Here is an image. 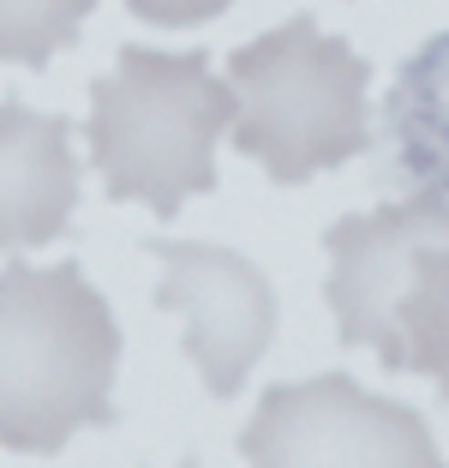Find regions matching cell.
<instances>
[{
  "label": "cell",
  "mask_w": 449,
  "mask_h": 468,
  "mask_svg": "<svg viewBox=\"0 0 449 468\" xmlns=\"http://www.w3.org/2000/svg\"><path fill=\"white\" fill-rule=\"evenodd\" d=\"M240 456L252 468H444L425 414L366 397L348 372L270 385Z\"/></svg>",
  "instance_id": "obj_5"
},
{
  "label": "cell",
  "mask_w": 449,
  "mask_h": 468,
  "mask_svg": "<svg viewBox=\"0 0 449 468\" xmlns=\"http://www.w3.org/2000/svg\"><path fill=\"white\" fill-rule=\"evenodd\" d=\"M144 25H162V30H192V25H210L234 6V0H126Z\"/></svg>",
  "instance_id": "obj_10"
},
{
  "label": "cell",
  "mask_w": 449,
  "mask_h": 468,
  "mask_svg": "<svg viewBox=\"0 0 449 468\" xmlns=\"http://www.w3.org/2000/svg\"><path fill=\"white\" fill-rule=\"evenodd\" d=\"M120 324L78 264L0 271V451L55 456L114 420Z\"/></svg>",
  "instance_id": "obj_1"
},
{
  "label": "cell",
  "mask_w": 449,
  "mask_h": 468,
  "mask_svg": "<svg viewBox=\"0 0 449 468\" xmlns=\"http://www.w3.org/2000/svg\"><path fill=\"white\" fill-rule=\"evenodd\" d=\"M390 175L413 198H449V30L420 42L383 97Z\"/></svg>",
  "instance_id": "obj_8"
},
{
  "label": "cell",
  "mask_w": 449,
  "mask_h": 468,
  "mask_svg": "<svg viewBox=\"0 0 449 468\" xmlns=\"http://www.w3.org/2000/svg\"><path fill=\"white\" fill-rule=\"evenodd\" d=\"M162 259L156 306L186 318V360L210 385V397H234L245 372L276 343V289L252 259L204 240H150Z\"/></svg>",
  "instance_id": "obj_6"
},
{
  "label": "cell",
  "mask_w": 449,
  "mask_h": 468,
  "mask_svg": "<svg viewBox=\"0 0 449 468\" xmlns=\"http://www.w3.org/2000/svg\"><path fill=\"white\" fill-rule=\"evenodd\" d=\"M324 252L341 348H371L383 372H420L449 402V198L341 217Z\"/></svg>",
  "instance_id": "obj_2"
},
{
  "label": "cell",
  "mask_w": 449,
  "mask_h": 468,
  "mask_svg": "<svg viewBox=\"0 0 449 468\" xmlns=\"http://www.w3.org/2000/svg\"><path fill=\"white\" fill-rule=\"evenodd\" d=\"M78 210L67 114H30L0 102V252L55 247Z\"/></svg>",
  "instance_id": "obj_7"
},
{
  "label": "cell",
  "mask_w": 449,
  "mask_h": 468,
  "mask_svg": "<svg viewBox=\"0 0 449 468\" xmlns=\"http://www.w3.org/2000/svg\"><path fill=\"white\" fill-rule=\"evenodd\" d=\"M234 84L210 72V55L120 48L114 72L90 84V156L114 205H180L216 186V138L234 126Z\"/></svg>",
  "instance_id": "obj_3"
},
{
  "label": "cell",
  "mask_w": 449,
  "mask_h": 468,
  "mask_svg": "<svg viewBox=\"0 0 449 468\" xmlns=\"http://www.w3.org/2000/svg\"><path fill=\"white\" fill-rule=\"evenodd\" d=\"M96 0H0V60L48 67L60 48L84 37Z\"/></svg>",
  "instance_id": "obj_9"
},
{
  "label": "cell",
  "mask_w": 449,
  "mask_h": 468,
  "mask_svg": "<svg viewBox=\"0 0 449 468\" xmlns=\"http://www.w3.org/2000/svg\"><path fill=\"white\" fill-rule=\"evenodd\" d=\"M228 79L240 102L234 144L240 156L264 163L276 186H306L312 175L371 151V67L312 13H294L258 42L234 48Z\"/></svg>",
  "instance_id": "obj_4"
}]
</instances>
